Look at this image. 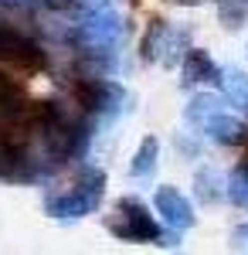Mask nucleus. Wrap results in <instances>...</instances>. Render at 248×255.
<instances>
[{
  "mask_svg": "<svg viewBox=\"0 0 248 255\" xmlns=\"http://www.w3.org/2000/svg\"><path fill=\"white\" fill-rule=\"evenodd\" d=\"M126 17L116 10L113 3L96 7V10H85V17L75 24V44L82 48L85 58L96 61H109L123 48L126 41Z\"/></svg>",
  "mask_w": 248,
  "mask_h": 255,
  "instance_id": "nucleus-1",
  "label": "nucleus"
},
{
  "mask_svg": "<svg viewBox=\"0 0 248 255\" xmlns=\"http://www.w3.org/2000/svg\"><path fill=\"white\" fill-rule=\"evenodd\" d=\"M102 191H106V174L96 170V167H85L72 191H65V194H58V197H48V215L51 218H65V221L89 215V211L99 208Z\"/></svg>",
  "mask_w": 248,
  "mask_h": 255,
  "instance_id": "nucleus-2",
  "label": "nucleus"
},
{
  "mask_svg": "<svg viewBox=\"0 0 248 255\" xmlns=\"http://www.w3.org/2000/svg\"><path fill=\"white\" fill-rule=\"evenodd\" d=\"M187 48H191L187 31H184V27H173L167 20H150L146 34L139 41L143 61H156V65H163V68H177V65L184 61V55H187Z\"/></svg>",
  "mask_w": 248,
  "mask_h": 255,
  "instance_id": "nucleus-3",
  "label": "nucleus"
},
{
  "mask_svg": "<svg viewBox=\"0 0 248 255\" xmlns=\"http://www.w3.org/2000/svg\"><path fill=\"white\" fill-rule=\"evenodd\" d=\"M109 232L123 242H156V238H163L160 221L146 211V204L139 197H123L116 204V215L109 218Z\"/></svg>",
  "mask_w": 248,
  "mask_h": 255,
  "instance_id": "nucleus-4",
  "label": "nucleus"
},
{
  "mask_svg": "<svg viewBox=\"0 0 248 255\" xmlns=\"http://www.w3.org/2000/svg\"><path fill=\"white\" fill-rule=\"evenodd\" d=\"M75 96H78V106L85 113H99V116H106V119L123 116L133 106L129 92L119 82H109V79H82L75 85Z\"/></svg>",
  "mask_w": 248,
  "mask_h": 255,
  "instance_id": "nucleus-5",
  "label": "nucleus"
},
{
  "mask_svg": "<svg viewBox=\"0 0 248 255\" xmlns=\"http://www.w3.org/2000/svg\"><path fill=\"white\" fill-rule=\"evenodd\" d=\"M153 204H156V215L167 221V228H170V232H177V235H180V232L194 228V208H191V201L180 194L177 187H170V184L156 187Z\"/></svg>",
  "mask_w": 248,
  "mask_h": 255,
  "instance_id": "nucleus-6",
  "label": "nucleus"
},
{
  "mask_svg": "<svg viewBox=\"0 0 248 255\" xmlns=\"http://www.w3.org/2000/svg\"><path fill=\"white\" fill-rule=\"evenodd\" d=\"M0 61L20 65V68H44V51L27 34L14 27H0Z\"/></svg>",
  "mask_w": 248,
  "mask_h": 255,
  "instance_id": "nucleus-7",
  "label": "nucleus"
},
{
  "mask_svg": "<svg viewBox=\"0 0 248 255\" xmlns=\"http://www.w3.org/2000/svg\"><path fill=\"white\" fill-rule=\"evenodd\" d=\"M197 129L208 133V139H211V143H218V146H238V143H245V136H248L245 123H242L238 116H231V113H225V109L211 113Z\"/></svg>",
  "mask_w": 248,
  "mask_h": 255,
  "instance_id": "nucleus-8",
  "label": "nucleus"
},
{
  "mask_svg": "<svg viewBox=\"0 0 248 255\" xmlns=\"http://www.w3.org/2000/svg\"><path fill=\"white\" fill-rule=\"evenodd\" d=\"M184 82L187 85H201V82H208V85H218V65L211 58L204 48H187V55H184Z\"/></svg>",
  "mask_w": 248,
  "mask_h": 255,
  "instance_id": "nucleus-9",
  "label": "nucleus"
},
{
  "mask_svg": "<svg viewBox=\"0 0 248 255\" xmlns=\"http://www.w3.org/2000/svg\"><path fill=\"white\" fill-rule=\"evenodd\" d=\"M218 89H221V96L228 99L231 106H238V109H248V72L242 68H221L218 72Z\"/></svg>",
  "mask_w": 248,
  "mask_h": 255,
  "instance_id": "nucleus-10",
  "label": "nucleus"
},
{
  "mask_svg": "<svg viewBox=\"0 0 248 255\" xmlns=\"http://www.w3.org/2000/svg\"><path fill=\"white\" fill-rule=\"evenodd\" d=\"M156 163H160V139L156 136H143L139 150L133 153V163H129V174L146 180V177L156 174Z\"/></svg>",
  "mask_w": 248,
  "mask_h": 255,
  "instance_id": "nucleus-11",
  "label": "nucleus"
},
{
  "mask_svg": "<svg viewBox=\"0 0 248 255\" xmlns=\"http://www.w3.org/2000/svg\"><path fill=\"white\" fill-rule=\"evenodd\" d=\"M221 174L214 170V167H201L197 174H194V197L201 201V204H218L221 201Z\"/></svg>",
  "mask_w": 248,
  "mask_h": 255,
  "instance_id": "nucleus-12",
  "label": "nucleus"
},
{
  "mask_svg": "<svg viewBox=\"0 0 248 255\" xmlns=\"http://www.w3.org/2000/svg\"><path fill=\"white\" fill-rule=\"evenodd\" d=\"M218 109H225L221 106V96H214V92H197V96L187 102V109H184V119L194 123V126H201L211 113H218Z\"/></svg>",
  "mask_w": 248,
  "mask_h": 255,
  "instance_id": "nucleus-13",
  "label": "nucleus"
},
{
  "mask_svg": "<svg viewBox=\"0 0 248 255\" xmlns=\"http://www.w3.org/2000/svg\"><path fill=\"white\" fill-rule=\"evenodd\" d=\"M225 194L235 208H248V170L245 167H238V170H231L228 184H225Z\"/></svg>",
  "mask_w": 248,
  "mask_h": 255,
  "instance_id": "nucleus-14",
  "label": "nucleus"
},
{
  "mask_svg": "<svg viewBox=\"0 0 248 255\" xmlns=\"http://www.w3.org/2000/svg\"><path fill=\"white\" fill-rule=\"evenodd\" d=\"M3 3H34V0H3Z\"/></svg>",
  "mask_w": 248,
  "mask_h": 255,
  "instance_id": "nucleus-15",
  "label": "nucleus"
},
{
  "mask_svg": "<svg viewBox=\"0 0 248 255\" xmlns=\"http://www.w3.org/2000/svg\"><path fill=\"white\" fill-rule=\"evenodd\" d=\"M173 3H201V0H173Z\"/></svg>",
  "mask_w": 248,
  "mask_h": 255,
  "instance_id": "nucleus-16",
  "label": "nucleus"
}]
</instances>
